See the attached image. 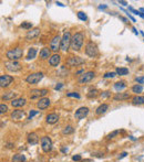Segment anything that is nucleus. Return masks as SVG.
I'll return each mask as SVG.
<instances>
[{
	"label": "nucleus",
	"mask_w": 144,
	"mask_h": 162,
	"mask_svg": "<svg viewBox=\"0 0 144 162\" xmlns=\"http://www.w3.org/2000/svg\"><path fill=\"white\" fill-rule=\"evenodd\" d=\"M84 42V34L82 32H76L72 35L71 39V49L73 51H80L82 49Z\"/></svg>",
	"instance_id": "obj_1"
},
{
	"label": "nucleus",
	"mask_w": 144,
	"mask_h": 162,
	"mask_svg": "<svg viewBox=\"0 0 144 162\" xmlns=\"http://www.w3.org/2000/svg\"><path fill=\"white\" fill-rule=\"evenodd\" d=\"M22 55H23V50L21 48H15L6 52V58L9 61H18L22 58Z\"/></svg>",
	"instance_id": "obj_2"
},
{
	"label": "nucleus",
	"mask_w": 144,
	"mask_h": 162,
	"mask_svg": "<svg viewBox=\"0 0 144 162\" xmlns=\"http://www.w3.org/2000/svg\"><path fill=\"white\" fill-rule=\"evenodd\" d=\"M85 54L90 58H95L99 55V49L97 44L92 41H89L85 45Z\"/></svg>",
	"instance_id": "obj_3"
},
{
	"label": "nucleus",
	"mask_w": 144,
	"mask_h": 162,
	"mask_svg": "<svg viewBox=\"0 0 144 162\" xmlns=\"http://www.w3.org/2000/svg\"><path fill=\"white\" fill-rule=\"evenodd\" d=\"M43 78V73L42 72H37V73H31L25 77V82L31 85H36L38 84L41 79Z\"/></svg>",
	"instance_id": "obj_4"
},
{
	"label": "nucleus",
	"mask_w": 144,
	"mask_h": 162,
	"mask_svg": "<svg viewBox=\"0 0 144 162\" xmlns=\"http://www.w3.org/2000/svg\"><path fill=\"white\" fill-rule=\"evenodd\" d=\"M61 40H62V37H60L59 34H57V35H55V37L51 39L49 48H50V50L52 51V52L57 53L59 50H61Z\"/></svg>",
	"instance_id": "obj_5"
},
{
	"label": "nucleus",
	"mask_w": 144,
	"mask_h": 162,
	"mask_svg": "<svg viewBox=\"0 0 144 162\" xmlns=\"http://www.w3.org/2000/svg\"><path fill=\"white\" fill-rule=\"evenodd\" d=\"M71 39L72 37L70 32H64L62 40H61V50L63 52H67L71 48Z\"/></svg>",
	"instance_id": "obj_6"
},
{
	"label": "nucleus",
	"mask_w": 144,
	"mask_h": 162,
	"mask_svg": "<svg viewBox=\"0 0 144 162\" xmlns=\"http://www.w3.org/2000/svg\"><path fill=\"white\" fill-rule=\"evenodd\" d=\"M94 77H95V73H94L93 71L85 72V73H83L82 75L79 76L78 83L80 84V85H83V84H87V83H89V82H91Z\"/></svg>",
	"instance_id": "obj_7"
},
{
	"label": "nucleus",
	"mask_w": 144,
	"mask_h": 162,
	"mask_svg": "<svg viewBox=\"0 0 144 162\" xmlns=\"http://www.w3.org/2000/svg\"><path fill=\"white\" fill-rule=\"evenodd\" d=\"M41 149L43 150V152H50L51 150H52V140L50 139V137H48V136H43L41 138Z\"/></svg>",
	"instance_id": "obj_8"
},
{
	"label": "nucleus",
	"mask_w": 144,
	"mask_h": 162,
	"mask_svg": "<svg viewBox=\"0 0 144 162\" xmlns=\"http://www.w3.org/2000/svg\"><path fill=\"white\" fill-rule=\"evenodd\" d=\"M84 63V58H80V56H69L65 61V64L69 67H73V66H79L81 64Z\"/></svg>",
	"instance_id": "obj_9"
},
{
	"label": "nucleus",
	"mask_w": 144,
	"mask_h": 162,
	"mask_svg": "<svg viewBox=\"0 0 144 162\" xmlns=\"http://www.w3.org/2000/svg\"><path fill=\"white\" fill-rule=\"evenodd\" d=\"M4 67H6L9 72H18L22 68L21 64L18 62V61H6V62H4Z\"/></svg>",
	"instance_id": "obj_10"
},
{
	"label": "nucleus",
	"mask_w": 144,
	"mask_h": 162,
	"mask_svg": "<svg viewBox=\"0 0 144 162\" xmlns=\"http://www.w3.org/2000/svg\"><path fill=\"white\" fill-rule=\"evenodd\" d=\"M13 81H15V78H13L11 75H7V74L1 75V76H0V86H1V88L8 87V86H10V85L12 84Z\"/></svg>",
	"instance_id": "obj_11"
},
{
	"label": "nucleus",
	"mask_w": 144,
	"mask_h": 162,
	"mask_svg": "<svg viewBox=\"0 0 144 162\" xmlns=\"http://www.w3.org/2000/svg\"><path fill=\"white\" fill-rule=\"evenodd\" d=\"M10 117H11V119L15 121L23 120L25 117V110H21V109H16V110H13V112L10 114Z\"/></svg>",
	"instance_id": "obj_12"
},
{
	"label": "nucleus",
	"mask_w": 144,
	"mask_h": 162,
	"mask_svg": "<svg viewBox=\"0 0 144 162\" xmlns=\"http://www.w3.org/2000/svg\"><path fill=\"white\" fill-rule=\"evenodd\" d=\"M89 108L88 107H80L79 109H76V112H74V118L78 119V120H80V119H83L84 117L88 116V114H89Z\"/></svg>",
	"instance_id": "obj_13"
},
{
	"label": "nucleus",
	"mask_w": 144,
	"mask_h": 162,
	"mask_svg": "<svg viewBox=\"0 0 144 162\" xmlns=\"http://www.w3.org/2000/svg\"><path fill=\"white\" fill-rule=\"evenodd\" d=\"M51 104V100L47 97H42V98H40L38 100V103H37V107L40 109V110H44V109H47Z\"/></svg>",
	"instance_id": "obj_14"
},
{
	"label": "nucleus",
	"mask_w": 144,
	"mask_h": 162,
	"mask_svg": "<svg viewBox=\"0 0 144 162\" xmlns=\"http://www.w3.org/2000/svg\"><path fill=\"white\" fill-rule=\"evenodd\" d=\"M39 35H40V29H39V28H33V29H31L30 31L27 32L25 39H27L28 41H31V40H33L36 37H38Z\"/></svg>",
	"instance_id": "obj_15"
},
{
	"label": "nucleus",
	"mask_w": 144,
	"mask_h": 162,
	"mask_svg": "<svg viewBox=\"0 0 144 162\" xmlns=\"http://www.w3.org/2000/svg\"><path fill=\"white\" fill-rule=\"evenodd\" d=\"M61 62V55L58 53H55L53 55H51V58H49V65L52 67H57Z\"/></svg>",
	"instance_id": "obj_16"
},
{
	"label": "nucleus",
	"mask_w": 144,
	"mask_h": 162,
	"mask_svg": "<svg viewBox=\"0 0 144 162\" xmlns=\"http://www.w3.org/2000/svg\"><path fill=\"white\" fill-rule=\"evenodd\" d=\"M46 121L49 125H55V124H57L59 121V115L55 114V112H51V114L46 116Z\"/></svg>",
	"instance_id": "obj_17"
},
{
	"label": "nucleus",
	"mask_w": 144,
	"mask_h": 162,
	"mask_svg": "<svg viewBox=\"0 0 144 162\" xmlns=\"http://www.w3.org/2000/svg\"><path fill=\"white\" fill-rule=\"evenodd\" d=\"M27 140H28V143L29 145H37L39 142V137L38 135L36 132H29L28 136H27Z\"/></svg>",
	"instance_id": "obj_18"
},
{
	"label": "nucleus",
	"mask_w": 144,
	"mask_h": 162,
	"mask_svg": "<svg viewBox=\"0 0 144 162\" xmlns=\"http://www.w3.org/2000/svg\"><path fill=\"white\" fill-rule=\"evenodd\" d=\"M129 98H131V95L129 93H116L114 96H113V100L115 102H122V100H127Z\"/></svg>",
	"instance_id": "obj_19"
},
{
	"label": "nucleus",
	"mask_w": 144,
	"mask_h": 162,
	"mask_svg": "<svg viewBox=\"0 0 144 162\" xmlns=\"http://www.w3.org/2000/svg\"><path fill=\"white\" fill-rule=\"evenodd\" d=\"M25 104H27V99H25V98H22V97H20V98H16V99H13L12 102H11V106H12V107H16V108L23 107Z\"/></svg>",
	"instance_id": "obj_20"
},
{
	"label": "nucleus",
	"mask_w": 144,
	"mask_h": 162,
	"mask_svg": "<svg viewBox=\"0 0 144 162\" xmlns=\"http://www.w3.org/2000/svg\"><path fill=\"white\" fill-rule=\"evenodd\" d=\"M51 58V50L49 48H43L42 50L40 51V58L44 61V60H48V58Z\"/></svg>",
	"instance_id": "obj_21"
},
{
	"label": "nucleus",
	"mask_w": 144,
	"mask_h": 162,
	"mask_svg": "<svg viewBox=\"0 0 144 162\" xmlns=\"http://www.w3.org/2000/svg\"><path fill=\"white\" fill-rule=\"evenodd\" d=\"M16 97H17V93H15V91H8V93H4V95H2V100L4 102H7V100H10V102H12L13 99H16Z\"/></svg>",
	"instance_id": "obj_22"
},
{
	"label": "nucleus",
	"mask_w": 144,
	"mask_h": 162,
	"mask_svg": "<svg viewBox=\"0 0 144 162\" xmlns=\"http://www.w3.org/2000/svg\"><path fill=\"white\" fill-rule=\"evenodd\" d=\"M109 109V105L108 104H101L99 107L95 109V115H97V116H101V115H103V114H105L106 110Z\"/></svg>",
	"instance_id": "obj_23"
},
{
	"label": "nucleus",
	"mask_w": 144,
	"mask_h": 162,
	"mask_svg": "<svg viewBox=\"0 0 144 162\" xmlns=\"http://www.w3.org/2000/svg\"><path fill=\"white\" fill-rule=\"evenodd\" d=\"M37 49L36 48H30L29 51H28V55H27V58H25V60L27 61H30V60H33L36 56H37Z\"/></svg>",
	"instance_id": "obj_24"
},
{
	"label": "nucleus",
	"mask_w": 144,
	"mask_h": 162,
	"mask_svg": "<svg viewBox=\"0 0 144 162\" xmlns=\"http://www.w3.org/2000/svg\"><path fill=\"white\" fill-rule=\"evenodd\" d=\"M29 97L31 99H36L41 97V89H31L29 93Z\"/></svg>",
	"instance_id": "obj_25"
},
{
	"label": "nucleus",
	"mask_w": 144,
	"mask_h": 162,
	"mask_svg": "<svg viewBox=\"0 0 144 162\" xmlns=\"http://www.w3.org/2000/svg\"><path fill=\"white\" fill-rule=\"evenodd\" d=\"M133 105H143L144 104V96H134L132 98Z\"/></svg>",
	"instance_id": "obj_26"
},
{
	"label": "nucleus",
	"mask_w": 144,
	"mask_h": 162,
	"mask_svg": "<svg viewBox=\"0 0 144 162\" xmlns=\"http://www.w3.org/2000/svg\"><path fill=\"white\" fill-rule=\"evenodd\" d=\"M125 87H127V84H125V82H124V81H120V82H116V83L114 84L115 91H118L119 93L121 91H123V89H124Z\"/></svg>",
	"instance_id": "obj_27"
},
{
	"label": "nucleus",
	"mask_w": 144,
	"mask_h": 162,
	"mask_svg": "<svg viewBox=\"0 0 144 162\" xmlns=\"http://www.w3.org/2000/svg\"><path fill=\"white\" fill-rule=\"evenodd\" d=\"M12 162H25V157L21 153H17L12 157Z\"/></svg>",
	"instance_id": "obj_28"
},
{
	"label": "nucleus",
	"mask_w": 144,
	"mask_h": 162,
	"mask_svg": "<svg viewBox=\"0 0 144 162\" xmlns=\"http://www.w3.org/2000/svg\"><path fill=\"white\" fill-rule=\"evenodd\" d=\"M116 74L120 75V76H124V75H127L129 74V68L127 67H116Z\"/></svg>",
	"instance_id": "obj_29"
},
{
	"label": "nucleus",
	"mask_w": 144,
	"mask_h": 162,
	"mask_svg": "<svg viewBox=\"0 0 144 162\" xmlns=\"http://www.w3.org/2000/svg\"><path fill=\"white\" fill-rule=\"evenodd\" d=\"M132 91L135 93V94H140V93L143 91V86L140 85V84H136L134 86H132Z\"/></svg>",
	"instance_id": "obj_30"
},
{
	"label": "nucleus",
	"mask_w": 144,
	"mask_h": 162,
	"mask_svg": "<svg viewBox=\"0 0 144 162\" xmlns=\"http://www.w3.org/2000/svg\"><path fill=\"white\" fill-rule=\"evenodd\" d=\"M97 96H100L99 95V91H97V89H91V91L87 94V97L88 98H95V97H97Z\"/></svg>",
	"instance_id": "obj_31"
},
{
	"label": "nucleus",
	"mask_w": 144,
	"mask_h": 162,
	"mask_svg": "<svg viewBox=\"0 0 144 162\" xmlns=\"http://www.w3.org/2000/svg\"><path fill=\"white\" fill-rule=\"evenodd\" d=\"M73 131H74V129H73L72 126H70V125L65 126L63 128V130H62V135H64V136H65V135H70V133H72Z\"/></svg>",
	"instance_id": "obj_32"
},
{
	"label": "nucleus",
	"mask_w": 144,
	"mask_h": 162,
	"mask_svg": "<svg viewBox=\"0 0 144 162\" xmlns=\"http://www.w3.org/2000/svg\"><path fill=\"white\" fill-rule=\"evenodd\" d=\"M20 27H21L22 29L31 30V29H32V23H31V22H22Z\"/></svg>",
	"instance_id": "obj_33"
},
{
	"label": "nucleus",
	"mask_w": 144,
	"mask_h": 162,
	"mask_svg": "<svg viewBox=\"0 0 144 162\" xmlns=\"http://www.w3.org/2000/svg\"><path fill=\"white\" fill-rule=\"evenodd\" d=\"M116 75H118L116 72H108V73H105V74L103 75V77H104V78H113Z\"/></svg>",
	"instance_id": "obj_34"
},
{
	"label": "nucleus",
	"mask_w": 144,
	"mask_h": 162,
	"mask_svg": "<svg viewBox=\"0 0 144 162\" xmlns=\"http://www.w3.org/2000/svg\"><path fill=\"white\" fill-rule=\"evenodd\" d=\"M76 16H78V18H79L80 20H82V21H87V20H88L87 14H85L84 12H82V11H79V12L76 13Z\"/></svg>",
	"instance_id": "obj_35"
},
{
	"label": "nucleus",
	"mask_w": 144,
	"mask_h": 162,
	"mask_svg": "<svg viewBox=\"0 0 144 162\" xmlns=\"http://www.w3.org/2000/svg\"><path fill=\"white\" fill-rule=\"evenodd\" d=\"M120 133V130H115V131H113V132H111L108 135V139H113V138H115V136H118Z\"/></svg>",
	"instance_id": "obj_36"
},
{
	"label": "nucleus",
	"mask_w": 144,
	"mask_h": 162,
	"mask_svg": "<svg viewBox=\"0 0 144 162\" xmlns=\"http://www.w3.org/2000/svg\"><path fill=\"white\" fill-rule=\"evenodd\" d=\"M8 112V106L6 104H1L0 105V114H4V112Z\"/></svg>",
	"instance_id": "obj_37"
},
{
	"label": "nucleus",
	"mask_w": 144,
	"mask_h": 162,
	"mask_svg": "<svg viewBox=\"0 0 144 162\" xmlns=\"http://www.w3.org/2000/svg\"><path fill=\"white\" fill-rule=\"evenodd\" d=\"M110 96H111V91H102L101 94H100V97H101V98H108V97H110Z\"/></svg>",
	"instance_id": "obj_38"
},
{
	"label": "nucleus",
	"mask_w": 144,
	"mask_h": 162,
	"mask_svg": "<svg viewBox=\"0 0 144 162\" xmlns=\"http://www.w3.org/2000/svg\"><path fill=\"white\" fill-rule=\"evenodd\" d=\"M67 96H68V97H74V98H78V99H80L81 98V96L79 95L78 93H74V91H72V93H68Z\"/></svg>",
	"instance_id": "obj_39"
},
{
	"label": "nucleus",
	"mask_w": 144,
	"mask_h": 162,
	"mask_svg": "<svg viewBox=\"0 0 144 162\" xmlns=\"http://www.w3.org/2000/svg\"><path fill=\"white\" fill-rule=\"evenodd\" d=\"M39 114V110H30L29 112V119H32L36 115H38Z\"/></svg>",
	"instance_id": "obj_40"
},
{
	"label": "nucleus",
	"mask_w": 144,
	"mask_h": 162,
	"mask_svg": "<svg viewBox=\"0 0 144 162\" xmlns=\"http://www.w3.org/2000/svg\"><path fill=\"white\" fill-rule=\"evenodd\" d=\"M129 10L130 11H132V12L134 13V14H137V16H141V12L140 11H137V10H135V9H133L132 7H129Z\"/></svg>",
	"instance_id": "obj_41"
},
{
	"label": "nucleus",
	"mask_w": 144,
	"mask_h": 162,
	"mask_svg": "<svg viewBox=\"0 0 144 162\" xmlns=\"http://www.w3.org/2000/svg\"><path fill=\"white\" fill-rule=\"evenodd\" d=\"M135 81L141 85V84H143V83H144V77H143V76H142V77H136Z\"/></svg>",
	"instance_id": "obj_42"
},
{
	"label": "nucleus",
	"mask_w": 144,
	"mask_h": 162,
	"mask_svg": "<svg viewBox=\"0 0 144 162\" xmlns=\"http://www.w3.org/2000/svg\"><path fill=\"white\" fill-rule=\"evenodd\" d=\"M48 93H49V91H48V89H46V88L41 89V98H42V97H44V96L47 95Z\"/></svg>",
	"instance_id": "obj_43"
},
{
	"label": "nucleus",
	"mask_w": 144,
	"mask_h": 162,
	"mask_svg": "<svg viewBox=\"0 0 144 162\" xmlns=\"http://www.w3.org/2000/svg\"><path fill=\"white\" fill-rule=\"evenodd\" d=\"M62 87H63V84H62V83H59V84H57V85H55V91H59V89H61Z\"/></svg>",
	"instance_id": "obj_44"
},
{
	"label": "nucleus",
	"mask_w": 144,
	"mask_h": 162,
	"mask_svg": "<svg viewBox=\"0 0 144 162\" xmlns=\"http://www.w3.org/2000/svg\"><path fill=\"white\" fill-rule=\"evenodd\" d=\"M72 160H73V161H80L81 157L79 154H78V156H73V157H72Z\"/></svg>",
	"instance_id": "obj_45"
},
{
	"label": "nucleus",
	"mask_w": 144,
	"mask_h": 162,
	"mask_svg": "<svg viewBox=\"0 0 144 162\" xmlns=\"http://www.w3.org/2000/svg\"><path fill=\"white\" fill-rule=\"evenodd\" d=\"M120 20H122L123 22H124V23H127V22H129V20H127V18H124V17H122V16H120Z\"/></svg>",
	"instance_id": "obj_46"
},
{
	"label": "nucleus",
	"mask_w": 144,
	"mask_h": 162,
	"mask_svg": "<svg viewBox=\"0 0 144 162\" xmlns=\"http://www.w3.org/2000/svg\"><path fill=\"white\" fill-rule=\"evenodd\" d=\"M127 18H129V19H131V20L133 21V22H135V19H134V18L132 17L131 14H130V13H129V11H127Z\"/></svg>",
	"instance_id": "obj_47"
},
{
	"label": "nucleus",
	"mask_w": 144,
	"mask_h": 162,
	"mask_svg": "<svg viewBox=\"0 0 144 162\" xmlns=\"http://www.w3.org/2000/svg\"><path fill=\"white\" fill-rule=\"evenodd\" d=\"M119 4H122V6H127V1H122V0H120Z\"/></svg>",
	"instance_id": "obj_48"
},
{
	"label": "nucleus",
	"mask_w": 144,
	"mask_h": 162,
	"mask_svg": "<svg viewBox=\"0 0 144 162\" xmlns=\"http://www.w3.org/2000/svg\"><path fill=\"white\" fill-rule=\"evenodd\" d=\"M127 152H123V153H121V156L119 157V159H122V158H124V157H127Z\"/></svg>",
	"instance_id": "obj_49"
},
{
	"label": "nucleus",
	"mask_w": 144,
	"mask_h": 162,
	"mask_svg": "<svg viewBox=\"0 0 144 162\" xmlns=\"http://www.w3.org/2000/svg\"><path fill=\"white\" fill-rule=\"evenodd\" d=\"M83 73H85L84 70H80V71H78V72H76V75H79V74H83Z\"/></svg>",
	"instance_id": "obj_50"
},
{
	"label": "nucleus",
	"mask_w": 144,
	"mask_h": 162,
	"mask_svg": "<svg viewBox=\"0 0 144 162\" xmlns=\"http://www.w3.org/2000/svg\"><path fill=\"white\" fill-rule=\"evenodd\" d=\"M55 4H58V6H59V7H64V4H62V2H59V1H57V2H55Z\"/></svg>",
	"instance_id": "obj_51"
},
{
	"label": "nucleus",
	"mask_w": 144,
	"mask_h": 162,
	"mask_svg": "<svg viewBox=\"0 0 144 162\" xmlns=\"http://www.w3.org/2000/svg\"><path fill=\"white\" fill-rule=\"evenodd\" d=\"M132 30H133V32H134V33H135L136 35H139V32H137V31H136V29H135V28H132Z\"/></svg>",
	"instance_id": "obj_52"
},
{
	"label": "nucleus",
	"mask_w": 144,
	"mask_h": 162,
	"mask_svg": "<svg viewBox=\"0 0 144 162\" xmlns=\"http://www.w3.org/2000/svg\"><path fill=\"white\" fill-rule=\"evenodd\" d=\"M99 8H100V9H104V8H106V6H105V4H101Z\"/></svg>",
	"instance_id": "obj_53"
},
{
	"label": "nucleus",
	"mask_w": 144,
	"mask_h": 162,
	"mask_svg": "<svg viewBox=\"0 0 144 162\" xmlns=\"http://www.w3.org/2000/svg\"><path fill=\"white\" fill-rule=\"evenodd\" d=\"M61 151H62V152H67V149H64V148H62V149H61Z\"/></svg>",
	"instance_id": "obj_54"
},
{
	"label": "nucleus",
	"mask_w": 144,
	"mask_h": 162,
	"mask_svg": "<svg viewBox=\"0 0 144 162\" xmlns=\"http://www.w3.org/2000/svg\"><path fill=\"white\" fill-rule=\"evenodd\" d=\"M4 162H6V161H4Z\"/></svg>",
	"instance_id": "obj_55"
}]
</instances>
